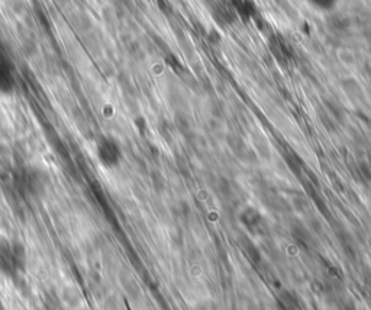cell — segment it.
<instances>
[{"label": "cell", "mask_w": 371, "mask_h": 310, "mask_svg": "<svg viewBox=\"0 0 371 310\" xmlns=\"http://www.w3.org/2000/svg\"><path fill=\"white\" fill-rule=\"evenodd\" d=\"M95 157L103 169H117L123 160V151L119 141L113 137H100L95 142Z\"/></svg>", "instance_id": "obj_3"}, {"label": "cell", "mask_w": 371, "mask_h": 310, "mask_svg": "<svg viewBox=\"0 0 371 310\" xmlns=\"http://www.w3.org/2000/svg\"><path fill=\"white\" fill-rule=\"evenodd\" d=\"M312 2H313L316 6H320V8H328V6H333L334 0H312Z\"/></svg>", "instance_id": "obj_6"}, {"label": "cell", "mask_w": 371, "mask_h": 310, "mask_svg": "<svg viewBox=\"0 0 371 310\" xmlns=\"http://www.w3.org/2000/svg\"><path fill=\"white\" fill-rule=\"evenodd\" d=\"M16 89V71L12 61L0 51V96H11Z\"/></svg>", "instance_id": "obj_4"}, {"label": "cell", "mask_w": 371, "mask_h": 310, "mask_svg": "<svg viewBox=\"0 0 371 310\" xmlns=\"http://www.w3.org/2000/svg\"><path fill=\"white\" fill-rule=\"evenodd\" d=\"M28 250L25 244L14 238L0 240V276L5 279H19L26 273Z\"/></svg>", "instance_id": "obj_1"}, {"label": "cell", "mask_w": 371, "mask_h": 310, "mask_svg": "<svg viewBox=\"0 0 371 310\" xmlns=\"http://www.w3.org/2000/svg\"><path fill=\"white\" fill-rule=\"evenodd\" d=\"M46 176L43 171L23 167L14 174V186L23 198H35L46 190Z\"/></svg>", "instance_id": "obj_2"}, {"label": "cell", "mask_w": 371, "mask_h": 310, "mask_svg": "<svg viewBox=\"0 0 371 310\" xmlns=\"http://www.w3.org/2000/svg\"><path fill=\"white\" fill-rule=\"evenodd\" d=\"M277 310H302V300L293 290H283L276 297Z\"/></svg>", "instance_id": "obj_5"}]
</instances>
